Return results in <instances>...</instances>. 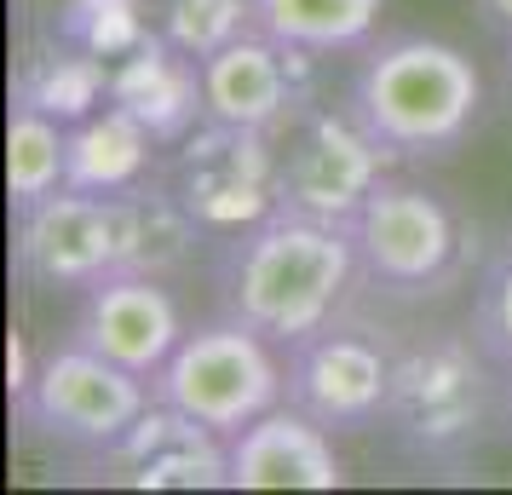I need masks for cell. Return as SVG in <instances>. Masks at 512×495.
<instances>
[{"mask_svg": "<svg viewBox=\"0 0 512 495\" xmlns=\"http://www.w3.org/2000/svg\"><path fill=\"white\" fill-rule=\"evenodd\" d=\"M397 438L420 455L461 449L484 421V369L461 340H426L392 363V398H386Z\"/></svg>", "mask_w": 512, "mask_h": 495, "instance_id": "8", "label": "cell"}, {"mask_svg": "<svg viewBox=\"0 0 512 495\" xmlns=\"http://www.w3.org/2000/svg\"><path fill=\"white\" fill-rule=\"evenodd\" d=\"M156 144L162 139L133 110H121V104H104L93 116H81L70 127V190L116 196V190L144 185Z\"/></svg>", "mask_w": 512, "mask_h": 495, "instance_id": "16", "label": "cell"}, {"mask_svg": "<svg viewBox=\"0 0 512 495\" xmlns=\"http://www.w3.org/2000/svg\"><path fill=\"white\" fill-rule=\"evenodd\" d=\"M351 271H357V242L346 225L271 213L265 225L231 236L219 288L231 317H242L277 346H294L305 334L328 329L334 306L351 288Z\"/></svg>", "mask_w": 512, "mask_h": 495, "instance_id": "1", "label": "cell"}, {"mask_svg": "<svg viewBox=\"0 0 512 495\" xmlns=\"http://www.w3.org/2000/svg\"><path fill=\"white\" fill-rule=\"evenodd\" d=\"M110 104L133 110L162 144H179L208 116L202 110V64L173 47L162 29H150L127 58L110 64Z\"/></svg>", "mask_w": 512, "mask_h": 495, "instance_id": "15", "label": "cell"}, {"mask_svg": "<svg viewBox=\"0 0 512 495\" xmlns=\"http://www.w3.org/2000/svg\"><path fill=\"white\" fill-rule=\"evenodd\" d=\"M156 403V386L133 369H121L110 357H98L93 346H58L35 363L29 386L18 392V415L35 432H47L58 444H81V449H104L116 444L127 426L139 421L144 409Z\"/></svg>", "mask_w": 512, "mask_h": 495, "instance_id": "6", "label": "cell"}, {"mask_svg": "<svg viewBox=\"0 0 512 495\" xmlns=\"http://www.w3.org/2000/svg\"><path fill=\"white\" fill-rule=\"evenodd\" d=\"M311 52L282 47L265 29H242L236 41L202 58V110L213 121H236V127H265L277 133L288 116L305 110V87H311Z\"/></svg>", "mask_w": 512, "mask_h": 495, "instance_id": "12", "label": "cell"}, {"mask_svg": "<svg viewBox=\"0 0 512 495\" xmlns=\"http://www.w3.org/2000/svg\"><path fill=\"white\" fill-rule=\"evenodd\" d=\"M52 35L116 64L150 35V18H144V0H58Z\"/></svg>", "mask_w": 512, "mask_h": 495, "instance_id": "20", "label": "cell"}, {"mask_svg": "<svg viewBox=\"0 0 512 495\" xmlns=\"http://www.w3.org/2000/svg\"><path fill=\"white\" fill-rule=\"evenodd\" d=\"M70 340L93 346L98 357H110V363L133 369V375L156 380L162 363L173 357V346L185 340V317H179V300L162 288V277L110 271L93 288H81Z\"/></svg>", "mask_w": 512, "mask_h": 495, "instance_id": "11", "label": "cell"}, {"mask_svg": "<svg viewBox=\"0 0 512 495\" xmlns=\"http://www.w3.org/2000/svg\"><path fill=\"white\" fill-rule=\"evenodd\" d=\"M351 242H357V260L369 265V277L392 288H426L449 271L461 231H455V213L443 208V196H432L426 185L380 179L351 219Z\"/></svg>", "mask_w": 512, "mask_h": 495, "instance_id": "9", "label": "cell"}, {"mask_svg": "<svg viewBox=\"0 0 512 495\" xmlns=\"http://www.w3.org/2000/svg\"><path fill=\"white\" fill-rule=\"evenodd\" d=\"M18 104H35V110L58 116L64 127H75L81 116L110 104V64L52 35V47L41 58H29L24 81H18Z\"/></svg>", "mask_w": 512, "mask_h": 495, "instance_id": "18", "label": "cell"}, {"mask_svg": "<svg viewBox=\"0 0 512 495\" xmlns=\"http://www.w3.org/2000/svg\"><path fill=\"white\" fill-rule=\"evenodd\" d=\"M392 398V357L363 334L317 329L288 346V403L323 426H369Z\"/></svg>", "mask_w": 512, "mask_h": 495, "instance_id": "13", "label": "cell"}, {"mask_svg": "<svg viewBox=\"0 0 512 495\" xmlns=\"http://www.w3.org/2000/svg\"><path fill=\"white\" fill-rule=\"evenodd\" d=\"M271 346L277 340L248 329L242 317L202 323V329H185V340L173 346V357L162 363V375L150 386H156L162 403L236 438L242 426H254L259 415L288 403V369L271 357Z\"/></svg>", "mask_w": 512, "mask_h": 495, "instance_id": "3", "label": "cell"}, {"mask_svg": "<svg viewBox=\"0 0 512 495\" xmlns=\"http://www.w3.org/2000/svg\"><path fill=\"white\" fill-rule=\"evenodd\" d=\"M507 75H512V41H507Z\"/></svg>", "mask_w": 512, "mask_h": 495, "instance_id": "24", "label": "cell"}, {"mask_svg": "<svg viewBox=\"0 0 512 495\" xmlns=\"http://www.w3.org/2000/svg\"><path fill=\"white\" fill-rule=\"evenodd\" d=\"M18 271L41 288H93L110 271H127V202L98 190H52L18 208Z\"/></svg>", "mask_w": 512, "mask_h": 495, "instance_id": "7", "label": "cell"}, {"mask_svg": "<svg viewBox=\"0 0 512 495\" xmlns=\"http://www.w3.org/2000/svg\"><path fill=\"white\" fill-rule=\"evenodd\" d=\"M190 219L213 236H242L277 213V133L202 116L173 150V179Z\"/></svg>", "mask_w": 512, "mask_h": 495, "instance_id": "5", "label": "cell"}, {"mask_svg": "<svg viewBox=\"0 0 512 495\" xmlns=\"http://www.w3.org/2000/svg\"><path fill=\"white\" fill-rule=\"evenodd\" d=\"M478 104H484L478 64L432 35H397L374 47L351 87V110L397 156L449 150L472 127Z\"/></svg>", "mask_w": 512, "mask_h": 495, "instance_id": "2", "label": "cell"}, {"mask_svg": "<svg viewBox=\"0 0 512 495\" xmlns=\"http://www.w3.org/2000/svg\"><path fill=\"white\" fill-rule=\"evenodd\" d=\"M254 24L300 52L363 47L380 24V0H254Z\"/></svg>", "mask_w": 512, "mask_h": 495, "instance_id": "17", "label": "cell"}, {"mask_svg": "<svg viewBox=\"0 0 512 495\" xmlns=\"http://www.w3.org/2000/svg\"><path fill=\"white\" fill-rule=\"evenodd\" d=\"M478 329H484V346H489V352L512 363V260L489 271L484 300H478Z\"/></svg>", "mask_w": 512, "mask_h": 495, "instance_id": "22", "label": "cell"}, {"mask_svg": "<svg viewBox=\"0 0 512 495\" xmlns=\"http://www.w3.org/2000/svg\"><path fill=\"white\" fill-rule=\"evenodd\" d=\"M340 478L328 426L294 403H277L231 438V490H334Z\"/></svg>", "mask_w": 512, "mask_h": 495, "instance_id": "14", "label": "cell"}, {"mask_svg": "<svg viewBox=\"0 0 512 495\" xmlns=\"http://www.w3.org/2000/svg\"><path fill=\"white\" fill-rule=\"evenodd\" d=\"M386 156L392 150L363 127L357 110L340 116L323 104H305L300 116L277 127V213L328 219L351 231L369 190L386 179Z\"/></svg>", "mask_w": 512, "mask_h": 495, "instance_id": "4", "label": "cell"}, {"mask_svg": "<svg viewBox=\"0 0 512 495\" xmlns=\"http://www.w3.org/2000/svg\"><path fill=\"white\" fill-rule=\"evenodd\" d=\"M104 478L127 490H231V444L225 432L173 403H150L116 444L98 449Z\"/></svg>", "mask_w": 512, "mask_h": 495, "instance_id": "10", "label": "cell"}, {"mask_svg": "<svg viewBox=\"0 0 512 495\" xmlns=\"http://www.w3.org/2000/svg\"><path fill=\"white\" fill-rule=\"evenodd\" d=\"M64 185H70V127L35 104H12V121H6V196H12V208H29Z\"/></svg>", "mask_w": 512, "mask_h": 495, "instance_id": "19", "label": "cell"}, {"mask_svg": "<svg viewBox=\"0 0 512 495\" xmlns=\"http://www.w3.org/2000/svg\"><path fill=\"white\" fill-rule=\"evenodd\" d=\"M254 29V0H162V35L196 64Z\"/></svg>", "mask_w": 512, "mask_h": 495, "instance_id": "21", "label": "cell"}, {"mask_svg": "<svg viewBox=\"0 0 512 495\" xmlns=\"http://www.w3.org/2000/svg\"><path fill=\"white\" fill-rule=\"evenodd\" d=\"M472 6H478V18H484L495 35H507L512 41V0H472Z\"/></svg>", "mask_w": 512, "mask_h": 495, "instance_id": "23", "label": "cell"}]
</instances>
